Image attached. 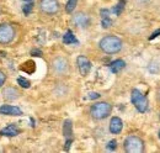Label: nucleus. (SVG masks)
Listing matches in <instances>:
<instances>
[{
	"instance_id": "obj_1",
	"label": "nucleus",
	"mask_w": 160,
	"mask_h": 153,
	"mask_svg": "<svg viewBox=\"0 0 160 153\" xmlns=\"http://www.w3.org/2000/svg\"><path fill=\"white\" fill-rule=\"evenodd\" d=\"M100 50L102 52L107 53V55H115L118 53L122 50V41L117 36H105L99 43Z\"/></svg>"
},
{
	"instance_id": "obj_2",
	"label": "nucleus",
	"mask_w": 160,
	"mask_h": 153,
	"mask_svg": "<svg viewBox=\"0 0 160 153\" xmlns=\"http://www.w3.org/2000/svg\"><path fill=\"white\" fill-rule=\"evenodd\" d=\"M112 111V106L108 103L101 101V103H96L91 106L90 109V115L92 116V119L95 120H103L107 116H110Z\"/></svg>"
},
{
	"instance_id": "obj_3",
	"label": "nucleus",
	"mask_w": 160,
	"mask_h": 153,
	"mask_svg": "<svg viewBox=\"0 0 160 153\" xmlns=\"http://www.w3.org/2000/svg\"><path fill=\"white\" fill-rule=\"evenodd\" d=\"M124 151L128 153H140L144 151V142L138 136H128L124 140Z\"/></svg>"
},
{
	"instance_id": "obj_4",
	"label": "nucleus",
	"mask_w": 160,
	"mask_h": 153,
	"mask_svg": "<svg viewBox=\"0 0 160 153\" xmlns=\"http://www.w3.org/2000/svg\"><path fill=\"white\" fill-rule=\"evenodd\" d=\"M131 98H132L133 105L136 106V109H137L139 113H145V111H147V109H148V99H147V96L142 94L140 90L133 89Z\"/></svg>"
},
{
	"instance_id": "obj_5",
	"label": "nucleus",
	"mask_w": 160,
	"mask_h": 153,
	"mask_svg": "<svg viewBox=\"0 0 160 153\" xmlns=\"http://www.w3.org/2000/svg\"><path fill=\"white\" fill-rule=\"evenodd\" d=\"M52 71L56 76H65L69 72V62L64 57H57L52 62Z\"/></svg>"
},
{
	"instance_id": "obj_6",
	"label": "nucleus",
	"mask_w": 160,
	"mask_h": 153,
	"mask_svg": "<svg viewBox=\"0 0 160 153\" xmlns=\"http://www.w3.org/2000/svg\"><path fill=\"white\" fill-rule=\"evenodd\" d=\"M14 37H15V30L11 25L9 24L0 25V43L8 45L14 40Z\"/></svg>"
},
{
	"instance_id": "obj_7",
	"label": "nucleus",
	"mask_w": 160,
	"mask_h": 153,
	"mask_svg": "<svg viewBox=\"0 0 160 153\" xmlns=\"http://www.w3.org/2000/svg\"><path fill=\"white\" fill-rule=\"evenodd\" d=\"M40 9L47 15H54L59 10V3L58 0H41Z\"/></svg>"
},
{
	"instance_id": "obj_8",
	"label": "nucleus",
	"mask_w": 160,
	"mask_h": 153,
	"mask_svg": "<svg viewBox=\"0 0 160 153\" xmlns=\"http://www.w3.org/2000/svg\"><path fill=\"white\" fill-rule=\"evenodd\" d=\"M73 24L79 29H86L90 25V18L88 14L80 11L73 16Z\"/></svg>"
},
{
	"instance_id": "obj_9",
	"label": "nucleus",
	"mask_w": 160,
	"mask_h": 153,
	"mask_svg": "<svg viewBox=\"0 0 160 153\" xmlns=\"http://www.w3.org/2000/svg\"><path fill=\"white\" fill-rule=\"evenodd\" d=\"M77 63H78V68H79V72L81 76H88L90 69H91V63L85 56H79L77 59Z\"/></svg>"
},
{
	"instance_id": "obj_10",
	"label": "nucleus",
	"mask_w": 160,
	"mask_h": 153,
	"mask_svg": "<svg viewBox=\"0 0 160 153\" xmlns=\"http://www.w3.org/2000/svg\"><path fill=\"white\" fill-rule=\"evenodd\" d=\"M0 114L10 115V116H20L22 115V111L18 106H11V105H2L0 108Z\"/></svg>"
},
{
	"instance_id": "obj_11",
	"label": "nucleus",
	"mask_w": 160,
	"mask_h": 153,
	"mask_svg": "<svg viewBox=\"0 0 160 153\" xmlns=\"http://www.w3.org/2000/svg\"><path fill=\"white\" fill-rule=\"evenodd\" d=\"M122 127H123V122H122V120L120 117L115 116V117L111 119V121H110V131L112 134H120L122 131Z\"/></svg>"
},
{
	"instance_id": "obj_12",
	"label": "nucleus",
	"mask_w": 160,
	"mask_h": 153,
	"mask_svg": "<svg viewBox=\"0 0 160 153\" xmlns=\"http://www.w3.org/2000/svg\"><path fill=\"white\" fill-rule=\"evenodd\" d=\"M19 129L15 126V125H9L8 127H5L4 130H1L0 131V135H2V136H8V137H14V136H16V135H19Z\"/></svg>"
},
{
	"instance_id": "obj_13",
	"label": "nucleus",
	"mask_w": 160,
	"mask_h": 153,
	"mask_svg": "<svg viewBox=\"0 0 160 153\" xmlns=\"http://www.w3.org/2000/svg\"><path fill=\"white\" fill-rule=\"evenodd\" d=\"M2 95L6 100H15L19 98V92L15 88H5L2 92Z\"/></svg>"
},
{
	"instance_id": "obj_14",
	"label": "nucleus",
	"mask_w": 160,
	"mask_h": 153,
	"mask_svg": "<svg viewBox=\"0 0 160 153\" xmlns=\"http://www.w3.org/2000/svg\"><path fill=\"white\" fill-rule=\"evenodd\" d=\"M124 67H126V63H124V61H122V59L113 61V62L110 64V68H111V71H112L113 73H120Z\"/></svg>"
},
{
	"instance_id": "obj_15",
	"label": "nucleus",
	"mask_w": 160,
	"mask_h": 153,
	"mask_svg": "<svg viewBox=\"0 0 160 153\" xmlns=\"http://www.w3.org/2000/svg\"><path fill=\"white\" fill-rule=\"evenodd\" d=\"M63 42L65 45H72V43H78V40L75 38L72 31H67V34L63 36Z\"/></svg>"
},
{
	"instance_id": "obj_16",
	"label": "nucleus",
	"mask_w": 160,
	"mask_h": 153,
	"mask_svg": "<svg viewBox=\"0 0 160 153\" xmlns=\"http://www.w3.org/2000/svg\"><path fill=\"white\" fill-rule=\"evenodd\" d=\"M63 134L67 138H72V121L70 120H67L64 121V125H63Z\"/></svg>"
},
{
	"instance_id": "obj_17",
	"label": "nucleus",
	"mask_w": 160,
	"mask_h": 153,
	"mask_svg": "<svg viewBox=\"0 0 160 153\" xmlns=\"http://www.w3.org/2000/svg\"><path fill=\"white\" fill-rule=\"evenodd\" d=\"M77 4H78V0H69L67 3V6H65L67 13H73L74 9H75V6H77Z\"/></svg>"
},
{
	"instance_id": "obj_18",
	"label": "nucleus",
	"mask_w": 160,
	"mask_h": 153,
	"mask_svg": "<svg viewBox=\"0 0 160 153\" xmlns=\"http://www.w3.org/2000/svg\"><path fill=\"white\" fill-rule=\"evenodd\" d=\"M32 8H33V1H25V5H23V14L25 15H28L30 13H31V10H32Z\"/></svg>"
},
{
	"instance_id": "obj_19",
	"label": "nucleus",
	"mask_w": 160,
	"mask_h": 153,
	"mask_svg": "<svg viewBox=\"0 0 160 153\" xmlns=\"http://www.w3.org/2000/svg\"><path fill=\"white\" fill-rule=\"evenodd\" d=\"M123 8H124V0H121L120 3L116 5V8L113 9L115 14H116V15H120L121 13H122V10H123Z\"/></svg>"
},
{
	"instance_id": "obj_20",
	"label": "nucleus",
	"mask_w": 160,
	"mask_h": 153,
	"mask_svg": "<svg viewBox=\"0 0 160 153\" xmlns=\"http://www.w3.org/2000/svg\"><path fill=\"white\" fill-rule=\"evenodd\" d=\"M18 83H19V85L22 87V88H30V82L27 80V79H25V78H19L18 79Z\"/></svg>"
},
{
	"instance_id": "obj_21",
	"label": "nucleus",
	"mask_w": 160,
	"mask_h": 153,
	"mask_svg": "<svg viewBox=\"0 0 160 153\" xmlns=\"http://www.w3.org/2000/svg\"><path fill=\"white\" fill-rule=\"evenodd\" d=\"M102 27L103 29H108L111 25H112V21H111V19L107 16V18H102Z\"/></svg>"
},
{
	"instance_id": "obj_22",
	"label": "nucleus",
	"mask_w": 160,
	"mask_h": 153,
	"mask_svg": "<svg viewBox=\"0 0 160 153\" xmlns=\"http://www.w3.org/2000/svg\"><path fill=\"white\" fill-rule=\"evenodd\" d=\"M116 145H117V141H116V140H112V141L108 142L107 148H108V150H115V148H116Z\"/></svg>"
},
{
	"instance_id": "obj_23",
	"label": "nucleus",
	"mask_w": 160,
	"mask_h": 153,
	"mask_svg": "<svg viewBox=\"0 0 160 153\" xmlns=\"http://www.w3.org/2000/svg\"><path fill=\"white\" fill-rule=\"evenodd\" d=\"M5 79H6V76H5V74L0 71V88L4 85V83H5Z\"/></svg>"
},
{
	"instance_id": "obj_24",
	"label": "nucleus",
	"mask_w": 160,
	"mask_h": 153,
	"mask_svg": "<svg viewBox=\"0 0 160 153\" xmlns=\"http://www.w3.org/2000/svg\"><path fill=\"white\" fill-rule=\"evenodd\" d=\"M89 98H90V99H98V98H100V94H99V93H91Z\"/></svg>"
},
{
	"instance_id": "obj_25",
	"label": "nucleus",
	"mask_w": 160,
	"mask_h": 153,
	"mask_svg": "<svg viewBox=\"0 0 160 153\" xmlns=\"http://www.w3.org/2000/svg\"><path fill=\"white\" fill-rule=\"evenodd\" d=\"M158 35H160V30H158V31H157V32H154V34H153V35H152V36H150V40H153V38H155L157 37V36H158Z\"/></svg>"
},
{
	"instance_id": "obj_26",
	"label": "nucleus",
	"mask_w": 160,
	"mask_h": 153,
	"mask_svg": "<svg viewBox=\"0 0 160 153\" xmlns=\"http://www.w3.org/2000/svg\"><path fill=\"white\" fill-rule=\"evenodd\" d=\"M157 100H158V103L160 104V87L158 88V90H157Z\"/></svg>"
},
{
	"instance_id": "obj_27",
	"label": "nucleus",
	"mask_w": 160,
	"mask_h": 153,
	"mask_svg": "<svg viewBox=\"0 0 160 153\" xmlns=\"http://www.w3.org/2000/svg\"><path fill=\"white\" fill-rule=\"evenodd\" d=\"M32 55H38V56H41L42 53H41V51H32Z\"/></svg>"
},
{
	"instance_id": "obj_28",
	"label": "nucleus",
	"mask_w": 160,
	"mask_h": 153,
	"mask_svg": "<svg viewBox=\"0 0 160 153\" xmlns=\"http://www.w3.org/2000/svg\"><path fill=\"white\" fill-rule=\"evenodd\" d=\"M25 1H33V0H25Z\"/></svg>"
},
{
	"instance_id": "obj_29",
	"label": "nucleus",
	"mask_w": 160,
	"mask_h": 153,
	"mask_svg": "<svg viewBox=\"0 0 160 153\" xmlns=\"http://www.w3.org/2000/svg\"><path fill=\"white\" fill-rule=\"evenodd\" d=\"M159 137H160V131H159Z\"/></svg>"
},
{
	"instance_id": "obj_30",
	"label": "nucleus",
	"mask_w": 160,
	"mask_h": 153,
	"mask_svg": "<svg viewBox=\"0 0 160 153\" xmlns=\"http://www.w3.org/2000/svg\"><path fill=\"white\" fill-rule=\"evenodd\" d=\"M0 55H2V53H0Z\"/></svg>"
}]
</instances>
